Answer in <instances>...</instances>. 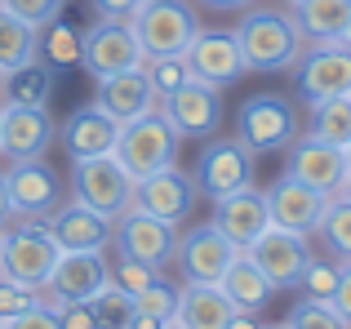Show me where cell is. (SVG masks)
Masks as SVG:
<instances>
[{
    "label": "cell",
    "mask_w": 351,
    "mask_h": 329,
    "mask_svg": "<svg viewBox=\"0 0 351 329\" xmlns=\"http://www.w3.org/2000/svg\"><path fill=\"white\" fill-rule=\"evenodd\" d=\"M165 321H156V316H134V325H129V329H160Z\"/></svg>",
    "instance_id": "47"
},
{
    "label": "cell",
    "mask_w": 351,
    "mask_h": 329,
    "mask_svg": "<svg viewBox=\"0 0 351 329\" xmlns=\"http://www.w3.org/2000/svg\"><path fill=\"white\" fill-rule=\"evenodd\" d=\"M236 316V307L227 303V294L218 285H187L178 298V321L182 329H227V321Z\"/></svg>",
    "instance_id": "26"
},
{
    "label": "cell",
    "mask_w": 351,
    "mask_h": 329,
    "mask_svg": "<svg viewBox=\"0 0 351 329\" xmlns=\"http://www.w3.org/2000/svg\"><path fill=\"white\" fill-rule=\"evenodd\" d=\"M36 49H40V32L14 18L9 9H0V76L36 62Z\"/></svg>",
    "instance_id": "29"
},
{
    "label": "cell",
    "mask_w": 351,
    "mask_h": 329,
    "mask_svg": "<svg viewBox=\"0 0 351 329\" xmlns=\"http://www.w3.org/2000/svg\"><path fill=\"white\" fill-rule=\"evenodd\" d=\"M311 138L334 143V147H347L351 143V98H320L311 103Z\"/></svg>",
    "instance_id": "30"
},
{
    "label": "cell",
    "mask_w": 351,
    "mask_h": 329,
    "mask_svg": "<svg viewBox=\"0 0 351 329\" xmlns=\"http://www.w3.org/2000/svg\"><path fill=\"white\" fill-rule=\"evenodd\" d=\"M138 5H143V0H94V9L103 18H129Z\"/></svg>",
    "instance_id": "44"
},
{
    "label": "cell",
    "mask_w": 351,
    "mask_h": 329,
    "mask_svg": "<svg viewBox=\"0 0 351 329\" xmlns=\"http://www.w3.org/2000/svg\"><path fill=\"white\" fill-rule=\"evenodd\" d=\"M40 53H45V62L49 67H76L80 62V53H85V36L76 32L71 23H58L53 18L49 27H40Z\"/></svg>",
    "instance_id": "32"
},
{
    "label": "cell",
    "mask_w": 351,
    "mask_h": 329,
    "mask_svg": "<svg viewBox=\"0 0 351 329\" xmlns=\"http://www.w3.org/2000/svg\"><path fill=\"white\" fill-rule=\"evenodd\" d=\"M0 329H5V325H0Z\"/></svg>",
    "instance_id": "57"
},
{
    "label": "cell",
    "mask_w": 351,
    "mask_h": 329,
    "mask_svg": "<svg viewBox=\"0 0 351 329\" xmlns=\"http://www.w3.org/2000/svg\"><path fill=\"white\" fill-rule=\"evenodd\" d=\"M5 187H9L14 218H49L53 209L62 205V182H58V173L45 164V156L14 160V169L5 173Z\"/></svg>",
    "instance_id": "12"
},
{
    "label": "cell",
    "mask_w": 351,
    "mask_h": 329,
    "mask_svg": "<svg viewBox=\"0 0 351 329\" xmlns=\"http://www.w3.org/2000/svg\"><path fill=\"white\" fill-rule=\"evenodd\" d=\"M196 196H200L196 178H187V173L173 169V164H165V169H156V173H147V178L134 182V205L147 209V214H156V218H165V223H173V227L196 209Z\"/></svg>",
    "instance_id": "17"
},
{
    "label": "cell",
    "mask_w": 351,
    "mask_h": 329,
    "mask_svg": "<svg viewBox=\"0 0 351 329\" xmlns=\"http://www.w3.org/2000/svg\"><path fill=\"white\" fill-rule=\"evenodd\" d=\"M53 316H58V329H98L94 303H53Z\"/></svg>",
    "instance_id": "41"
},
{
    "label": "cell",
    "mask_w": 351,
    "mask_h": 329,
    "mask_svg": "<svg viewBox=\"0 0 351 329\" xmlns=\"http://www.w3.org/2000/svg\"><path fill=\"white\" fill-rule=\"evenodd\" d=\"M53 143V121L45 107H5L0 121V151L9 160H32L45 156Z\"/></svg>",
    "instance_id": "22"
},
{
    "label": "cell",
    "mask_w": 351,
    "mask_h": 329,
    "mask_svg": "<svg viewBox=\"0 0 351 329\" xmlns=\"http://www.w3.org/2000/svg\"><path fill=\"white\" fill-rule=\"evenodd\" d=\"M107 280H112V263L103 249H62L45 289L53 303H89Z\"/></svg>",
    "instance_id": "9"
},
{
    "label": "cell",
    "mask_w": 351,
    "mask_h": 329,
    "mask_svg": "<svg viewBox=\"0 0 351 329\" xmlns=\"http://www.w3.org/2000/svg\"><path fill=\"white\" fill-rule=\"evenodd\" d=\"M218 289L227 294V303H232L236 312H249V316H263L267 307H271V294H276V285L263 276V267H258L245 249H240L232 258V267L223 271Z\"/></svg>",
    "instance_id": "25"
},
{
    "label": "cell",
    "mask_w": 351,
    "mask_h": 329,
    "mask_svg": "<svg viewBox=\"0 0 351 329\" xmlns=\"http://www.w3.org/2000/svg\"><path fill=\"white\" fill-rule=\"evenodd\" d=\"M169 116V125L182 138H209L223 125V89L205 85V80H187L182 89H173L160 107Z\"/></svg>",
    "instance_id": "18"
},
{
    "label": "cell",
    "mask_w": 351,
    "mask_h": 329,
    "mask_svg": "<svg viewBox=\"0 0 351 329\" xmlns=\"http://www.w3.org/2000/svg\"><path fill=\"white\" fill-rule=\"evenodd\" d=\"M343 156H347V178H351V143L343 147Z\"/></svg>",
    "instance_id": "50"
},
{
    "label": "cell",
    "mask_w": 351,
    "mask_h": 329,
    "mask_svg": "<svg viewBox=\"0 0 351 329\" xmlns=\"http://www.w3.org/2000/svg\"><path fill=\"white\" fill-rule=\"evenodd\" d=\"M58 254H62V245L53 241L45 218H18L5 232V241H0V276L18 280L27 289H45Z\"/></svg>",
    "instance_id": "2"
},
{
    "label": "cell",
    "mask_w": 351,
    "mask_h": 329,
    "mask_svg": "<svg viewBox=\"0 0 351 329\" xmlns=\"http://www.w3.org/2000/svg\"><path fill=\"white\" fill-rule=\"evenodd\" d=\"M343 45H351V18H347V27H343Z\"/></svg>",
    "instance_id": "49"
},
{
    "label": "cell",
    "mask_w": 351,
    "mask_h": 329,
    "mask_svg": "<svg viewBox=\"0 0 351 329\" xmlns=\"http://www.w3.org/2000/svg\"><path fill=\"white\" fill-rule=\"evenodd\" d=\"M0 325L5 329H58V316H53V307L36 303V307H27V312L9 316V321H0Z\"/></svg>",
    "instance_id": "42"
},
{
    "label": "cell",
    "mask_w": 351,
    "mask_h": 329,
    "mask_svg": "<svg viewBox=\"0 0 351 329\" xmlns=\"http://www.w3.org/2000/svg\"><path fill=\"white\" fill-rule=\"evenodd\" d=\"M285 329H351V325L343 321V312H338L334 303H320V298H302V303L289 312Z\"/></svg>",
    "instance_id": "35"
},
{
    "label": "cell",
    "mask_w": 351,
    "mask_h": 329,
    "mask_svg": "<svg viewBox=\"0 0 351 329\" xmlns=\"http://www.w3.org/2000/svg\"><path fill=\"white\" fill-rule=\"evenodd\" d=\"M112 280H116L120 289H129V294H143L147 285H156V280H160V267L138 263V258H125V254H120V258L112 263Z\"/></svg>",
    "instance_id": "38"
},
{
    "label": "cell",
    "mask_w": 351,
    "mask_h": 329,
    "mask_svg": "<svg viewBox=\"0 0 351 329\" xmlns=\"http://www.w3.org/2000/svg\"><path fill=\"white\" fill-rule=\"evenodd\" d=\"M347 18H351V0H293V23L311 45L343 40Z\"/></svg>",
    "instance_id": "27"
},
{
    "label": "cell",
    "mask_w": 351,
    "mask_h": 329,
    "mask_svg": "<svg viewBox=\"0 0 351 329\" xmlns=\"http://www.w3.org/2000/svg\"><path fill=\"white\" fill-rule=\"evenodd\" d=\"M209 9H240V5H254V0H205Z\"/></svg>",
    "instance_id": "48"
},
{
    "label": "cell",
    "mask_w": 351,
    "mask_h": 329,
    "mask_svg": "<svg viewBox=\"0 0 351 329\" xmlns=\"http://www.w3.org/2000/svg\"><path fill=\"white\" fill-rule=\"evenodd\" d=\"M14 218V205H9V187H5V173H0V227Z\"/></svg>",
    "instance_id": "45"
},
{
    "label": "cell",
    "mask_w": 351,
    "mask_h": 329,
    "mask_svg": "<svg viewBox=\"0 0 351 329\" xmlns=\"http://www.w3.org/2000/svg\"><path fill=\"white\" fill-rule=\"evenodd\" d=\"M334 307L343 312V321L351 325V258L343 263V276H338V289H334Z\"/></svg>",
    "instance_id": "43"
},
{
    "label": "cell",
    "mask_w": 351,
    "mask_h": 329,
    "mask_svg": "<svg viewBox=\"0 0 351 329\" xmlns=\"http://www.w3.org/2000/svg\"><path fill=\"white\" fill-rule=\"evenodd\" d=\"M338 276H343V263L338 258H307L298 285L307 298H320V303H334V289H338Z\"/></svg>",
    "instance_id": "34"
},
{
    "label": "cell",
    "mask_w": 351,
    "mask_h": 329,
    "mask_svg": "<svg viewBox=\"0 0 351 329\" xmlns=\"http://www.w3.org/2000/svg\"><path fill=\"white\" fill-rule=\"evenodd\" d=\"M214 227L236 245V249H249V245L271 227V214H267V191L240 187V191H232V196H218L214 200Z\"/></svg>",
    "instance_id": "19"
},
{
    "label": "cell",
    "mask_w": 351,
    "mask_h": 329,
    "mask_svg": "<svg viewBox=\"0 0 351 329\" xmlns=\"http://www.w3.org/2000/svg\"><path fill=\"white\" fill-rule=\"evenodd\" d=\"M45 227L53 232V241L62 245V249H107L112 245V218L98 214V209L80 205V200H71V205H58L49 218H45Z\"/></svg>",
    "instance_id": "21"
},
{
    "label": "cell",
    "mask_w": 351,
    "mask_h": 329,
    "mask_svg": "<svg viewBox=\"0 0 351 329\" xmlns=\"http://www.w3.org/2000/svg\"><path fill=\"white\" fill-rule=\"evenodd\" d=\"M160 329H182V325H178V321H165V325H160Z\"/></svg>",
    "instance_id": "52"
},
{
    "label": "cell",
    "mask_w": 351,
    "mask_h": 329,
    "mask_svg": "<svg viewBox=\"0 0 351 329\" xmlns=\"http://www.w3.org/2000/svg\"><path fill=\"white\" fill-rule=\"evenodd\" d=\"M80 62L89 67L94 80H103V76H116V71H129V67H147V53L138 45V32L129 18H103V23H94V32H85Z\"/></svg>",
    "instance_id": "7"
},
{
    "label": "cell",
    "mask_w": 351,
    "mask_h": 329,
    "mask_svg": "<svg viewBox=\"0 0 351 329\" xmlns=\"http://www.w3.org/2000/svg\"><path fill=\"white\" fill-rule=\"evenodd\" d=\"M298 89L307 103L351 98V45H343V40L311 45L307 58H298Z\"/></svg>",
    "instance_id": "13"
},
{
    "label": "cell",
    "mask_w": 351,
    "mask_h": 329,
    "mask_svg": "<svg viewBox=\"0 0 351 329\" xmlns=\"http://www.w3.org/2000/svg\"><path fill=\"white\" fill-rule=\"evenodd\" d=\"M129 23H134L147 58H178V53H187V45L200 32L196 9L187 0H143L129 14Z\"/></svg>",
    "instance_id": "3"
},
{
    "label": "cell",
    "mask_w": 351,
    "mask_h": 329,
    "mask_svg": "<svg viewBox=\"0 0 351 329\" xmlns=\"http://www.w3.org/2000/svg\"><path fill=\"white\" fill-rule=\"evenodd\" d=\"M289 5H293V0H289Z\"/></svg>",
    "instance_id": "56"
},
{
    "label": "cell",
    "mask_w": 351,
    "mask_h": 329,
    "mask_svg": "<svg viewBox=\"0 0 351 329\" xmlns=\"http://www.w3.org/2000/svg\"><path fill=\"white\" fill-rule=\"evenodd\" d=\"M71 191H76L80 205L98 209V214H107V218H120L134 205V178H129V169L112 151H107V156L71 160Z\"/></svg>",
    "instance_id": "6"
},
{
    "label": "cell",
    "mask_w": 351,
    "mask_h": 329,
    "mask_svg": "<svg viewBox=\"0 0 351 329\" xmlns=\"http://www.w3.org/2000/svg\"><path fill=\"white\" fill-rule=\"evenodd\" d=\"M0 121H5V107H0Z\"/></svg>",
    "instance_id": "54"
},
{
    "label": "cell",
    "mask_w": 351,
    "mask_h": 329,
    "mask_svg": "<svg viewBox=\"0 0 351 329\" xmlns=\"http://www.w3.org/2000/svg\"><path fill=\"white\" fill-rule=\"evenodd\" d=\"M236 138L245 143L254 156L263 151H280L298 138V107L285 94H249L240 103V121H236Z\"/></svg>",
    "instance_id": "5"
},
{
    "label": "cell",
    "mask_w": 351,
    "mask_h": 329,
    "mask_svg": "<svg viewBox=\"0 0 351 329\" xmlns=\"http://www.w3.org/2000/svg\"><path fill=\"white\" fill-rule=\"evenodd\" d=\"M236 40H240V53H245L249 71H289V67H298L307 36L298 32L293 14H280V9H249L236 27Z\"/></svg>",
    "instance_id": "1"
},
{
    "label": "cell",
    "mask_w": 351,
    "mask_h": 329,
    "mask_svg": "<svg viewBox=\"0 0 351 329\" xmlns=\"http://www.w3.org/2000/svg\"><path fill=\"white\" fill-rule=\"evenodd\" d=\"M267 214H271L276 227H289V232L311 236L316 223H320V214H325V196L311 191L307 182H298V178L285 173L276 187H267Z\"/></svg>",
    "instance_id": "20"
},
{
    "label": "cell",
    "mask_w": 351,
    "mask_h": 329,
    "mask_svg": "<svg viewBox=\"0 0 351 329\" xmlns=\"http://www.w3.org/2000/svg\"><path fill=\"white\" fill-rule=\"evenodd\" d=\"M178 298H182L178 285H169V280H156V285H147L143 294H134V307H138V316L173 321V316H178Z\"/></svg>",
    "instance_id": "36"
},
{
    "label": "cell",
    "mask_w": 351,
    "mask_h": 329,
    "mask_svg": "<svg viewBox=\"0 0 351 329\" xmlns=\"http://www.w3.org/2000/svg\"><path fill=\"white\" fill-rule=\"evenodd\" d=\"M187 67H191V80H205L214 89H227L245 76V53H240V40L236 32H196V40L187 45Z\"/></svg>",
    "instance_id": "14"
},
{
    "label": "cell",
    "mask_w": 351,
    "mask_h": 329,
    "mask_svg": "<svg viewBox=\"0 0 351 329\" xmlns=\"http://www.w3.org/2000/svg\"><path fill=\"white\" fill-rule=\"evenodd\" d=\"M227 329H263V325H258V316H249V312H236L232 321H227Z\"/></svg>",
    "instance_id": "46"
},
{
    "label": "cell",
    "mask_w": 351,
    "mask_h": 329,
    "mask_svg": "<svg viewBox=\"0 0 351 329\" xmlns=\"http://www.w3.org/2000/svg\"><path fill=\"white\" fill-rule=\"evenodd\" d=\"M112 245L125 254V258L165 267V263L173 258V249H178V232H173V223H165V218L129 205L125 214L116 218V227H112Z\"/></svg>",
    "instance_id": "8"
},
{
    "label": "cell",
    "mask_w": 351,
    "mask_h": 329,
    "mask_svg": "<svg viewBox=\"0 0 351 329\" xmlns=\"http://www.w3.org/2000/svg\"><path fill=\"white\" fill-rule=\"evenodd\" d=\"M338 196H347V200H351V178L343 182V191H338Z\"/></svg>",
    "instance_id": "51"
},
{
    "label": "cell",
    "mask_w": 351,
    "mask_h": 329,
    "mask_svg": "<svg viewBox=\"0 0 351 329\" xmlns=\"http://www.w3.org/2000/svg\"><path fill=\"white\" fill-rule=\"evenodd\" d=\"M263 329H285V325H263Z\"/></svg>",
    "instance_id": "53"
},
{
    "label": "cell",
    "mask_w": 351,
    "mask_h": 329,
    "mask_svg": "<svg viewBox=\"0 0 351 329\" xmlns=\"http://www.w3.org/2000/svg\"><path fill=\"white\" fill-rule=\"evenodd\" d=\"M116 138H120V121L107 107H80V112L67 116V125H62V147H67L71 160L80 156H107V151H116Z\"/></svg>",
    "instance_id": "24"
},
{
    "label": "cell",
    "mask_w": 351,
    "mask_h": 329,
    "mask_svg": "<svg viewBox=\"0 0 351 329\" xmlns=\"http://www.w3.org/2000/svg\"><path fill=\"white\" fill-rule=\"evenodd\" d=\"M49 89H53V76L40 62H27V67L0 76V107H45Z\"/></svg>",
    "instance_id": "28"
},
{
    "label": "cell",
    "mask_w": 351,
    "mask_h": 329,
    "mask_svg": "<svg viewBox=\"0 0 351 329\" xmlns=\"http://www.w3.org/2000/svg\"><path fill=\"white\" fill-rule=\"evenodd\" d=\"M249 258L263 267V276L271 280L276 289H289V285H298V276H302V267H307V258H311V249H307V236L302 232H289V227H267L263 236H258L254 245H249Z\"/></svg>",
    "instance_id": "16"
},
{
    "label": "cell",
    "mask_w": 351,
    "mask_h": 329,
    "mask_svg": "<svg viewBox=\"0 0 351 329\" xmlns=\"http://www.w3.org/2000/svg\"><path fill=\"white\" fill-rule=\"evenodd\" d=\"M316 232H320V241L329 245V254H334L338 263L351 258V200L347 196H329L325 200V214H320Z\"/></svg>",
    "instance_id": "31"
},
{
    "label": "cell",
    "mask_w": 351,
    "mask_h": 329,
    "mask_svg": "<svg viewBox=\"0 0 351 329\" xmlns=\"http://www.w3.org/2000/svg\"><path fill=\"white\" fill-rule=\"evenodd\" d=\"M240 187H254V151L240 138L209 143L196 160V191L218 200V196H232Z\"/></svg>",
    "instance_id": "10"
},
{
    "label": "cell",
    "mask_w": 351,
    "mask_h": 329,
    "mask_svg": "<svg viewBox=\"0 0 351 329\" xmlns=\"http://www.w3.org/2000/svg\"><path fill=\"white\" fill-rule=\"evenodd\" d=\"M36 303H40V289H27V285H18V280L0 276V321L27 312V307H36Z\"/></svg>",
    "instance_id": "40"
},
{
    "label": "cell",
    "mask_w": 351,
    "mask_h": 329,
    "mask_svg": "<svg viewBox=\"0 0 351 329\" xmlns=\"http://www.w3.org/2000/svg\"><path fill=\"white\" fill-rule=\"evenodd\" d=\"M98 107H107L120 125L156 112V85L147 76V67H129V71H116V76H103L98 80Z\"/></svg>",
    "instance_id": "23"
},
{
    "label": "cell",
    "mask_w": 351,
    "mask_h": 329,
    "mask_svg": "<svg viewBox=\"0 0 351 329\" xmlns=\"http://www.w3.org/2000/svg\"><path fill=\"white\" fill-rule=\"evenodd\" d=\"M285 173L298 182H307L311 191H320V196H338L347 182V156L343 147H334V143H320L311 138V134H302V138H293L289 147V164H285Z\"/></svg>",
    "instance_id": "15"
},
{
    "label": "cell",
    "mask_w": 351,
    "mask_h": 329,
    "mask_svg": "<svg viewBox=\"0 0 351 329\" xmlns=\"http://www.w3.org/2000/svg\"><path fill=\"white\" fill-rule=\"evenodd\" d=\"M94 316H98V329H129L134 325V316H138V307H134V294L129 289H120L116 280H107L103 289H98L94 298Z\"/></svg>",
    "instance_id": "33"
},
{
    "label": "cell",
    "mask_w": 351,
    "mask_h": 329,
    "mask_svg": "<svg viewBox=\"0 0 351 329\" xmlns=\"http://www.w3.org/2000/svg\"><path fill=\"white\" fill-rule=\"evenodd\" d=\"M236 254H240V249L227 241L223 232H218L214 223H196V227H191V232L178 241L173 258H178L187 285H218V280H223V271L232 267Z\"/></svg>",
    "instance_id": "11"
},
{
    "label": "cell",
    "mask_w": 351,
    "mask_h": 329,
    "mask_svg": "<svg viewBox=\"0 0 351 329\" xmlns=\"http://www.w3.org/2000/svg\"><path fill=\"white\" fill-rule=\"evenodd\" d=\"M178 138L182 134L169 125L165 112H147V116H138V121L120 125V138H116L112 156L125 164L129 178L138 182V178H147V173L173 164V156H178Z\"/></svg>",
    "instance_id": "4"
},
{
    "label": "cell",
    "mask_w": 351,
    "mask_h": 329,
    "mask_svg": "<svg viewBox=\"0 0 351 329\" xmlns=\"http://www.w3.org/2000/svg\"><path fill=\"white\" fill-rule=\"evenodd\" d=\"M0 241H5V227H0Z\"/></svg>",
    "instance_id": "55"
},
{
    "label": "cell",
    "mask_w": 351,
    "mask_h": 329,
    "mask_svg": "<svg viewBox=\"0 0 351 329\" xmlns=\"http://www.w3.org/2000/svg\"><path fill=\"white\" fill-rule=\"evenodd\" d=\"M0 9H9L14 18H23L27 27H49L53 18L62 14V0H0Z\"/></svg>",
    "instance_id": "39"
},
{
    "label": "cell",
    "mask_w": 351,
    "mask_h": 329,
    "mask_svg": "<svg viewBox=\"0 0 351 329\" xmlns=\"http://www.w3.org/2000/svg\"><path fill=\"white\" fill-rule=\"evenodd\" d=\"M147 76H152V85H156V98H169L173 89H182L191 80V67H187V58H147Z\"/></svg>",
    "instance_id": "37"
}]
</instances>
